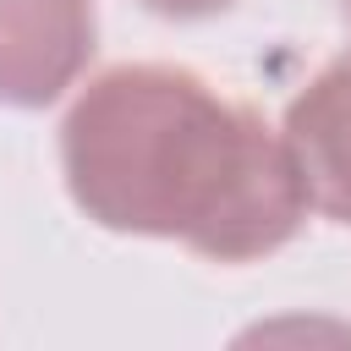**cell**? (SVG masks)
<instances>
[{"mask_svg": "<svg viewBox=\"0 0 351 351\" xmlns=\"http://www.w3.org/2000/svg\"><path fill=\"white\" fill-rule=\"evenodd\" d=\"M60 170L93 225L214 263L269 258L307 219L285 137L186 66L99 71L60 121Z\"/></svg>", "mask_w": 351, "mask_h": 351, "instance_id": "1", "label": "cell"}, {"mask_svg": "<svg viewBox=\"0 0 351 351\" xmlns=\"http://www.w3.org/2000/svg\"><path fill=\"white\" fill-rule=\"evenodd\" d=\"M93 44V0H0V104H55L88 71Z\"/></svg>", "mask_w": 351, "mask_h": 351, "instance_id": "2", "label": "cell"}, {"mask_svg": "<svg viewBox=\"0 0 351 351\" xmlns=\"http://www.w3.org/2000/svg\"><path fill=\"white\" fill-rule=\"evenodd\" d=\"M280 137L302 176L307 208L335 225H351V55L329 60L291 99Z\"/></svg>", "mask_w": 351, "mask_h": 351, "instance_id": "3", "label": "cell"}, {"mask_svg": "<svg viewBox=\"0 0 351 351\" xmlns=\"http://www.w3.org/2000/svg\"><path fill=\"white\" fill-rule=\"evenodd\" d=\"M137 5L154 11V16H170V22H203V16L230 11L236 0H137Z\"/></svg>", "mask_w": 351, "mask_h": 351, "instance_id": "4", "label": "cell"}, {"mask_svg": "<svg viewBox=\"0 0 351 351\" xmlns=\"http://www.w3.org/2000/svg\"><path fill=\"white\" fill-rule=\"evenodd\" d=\"M340 11H346V22H351V0H340Z\"/></svg>", "mask_w": 351, "mask_h": 351, "instance_id": "5", "label": "cell"}]
</instances>
